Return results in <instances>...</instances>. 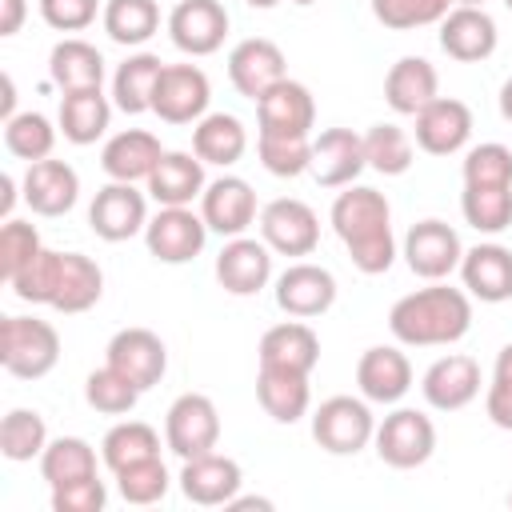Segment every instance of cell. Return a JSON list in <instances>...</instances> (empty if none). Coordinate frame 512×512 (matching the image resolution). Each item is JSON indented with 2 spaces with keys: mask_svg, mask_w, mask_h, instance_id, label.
<instances>
[{
  "mask_svg": "<svg viewBox=\"0 0 512 512\" xmlns=\"http://www.w3.org/2000/svg\"><path fill=\"white\" fill-rule=\"evenodd\" d=\"M332 232L348 248V260L364 276H380L396 260V236H392V204L384 192L368 184H348L332 200Z\"/></svg>",
  "mask_w": 512,
  "mask_h": 512,
  "instance_id": "1",
  "label": "cell"
},
{
  "mask_svg": "<svg viewBox=\"0 0 512 512\" xmlns=\"http://www.w3.org/2000/svg\"><path fill=\"white\" fill-rule=\"evenodd\" d=\"M472 328V296L444 280H428L388 308V332L404 348H448Z\"/></svg>",
  "mask_w": 512,
  "mask_h": 512,
  "instance_id": "2",
  "label": "cell"
},
{
  "mask_svg": "<svg viewBox=\"0 0 512 512\" xmlns=\"http://www.w3.org/2000/svg\"><path fill=\"white\" fill-rule=\"evenodd\" d=\"M0 364L16 380H40L60 364V332L40 316L0 320Z\"/></svg>",
  "mask_w": 512,
  "mask_h": 512,
  "instance_id": "3",
  "label": "cell"
},
{
  "mask_svg": "<svg viewBox=\"0 0 512 512\" xmlns=\"http://www.w3.org/2000/svg\"><path fill=\"white\" fill-rule=\"evenodd\" d=\"M376 436V416L364 396H328L312 412V440L328 456H356L372 444Z\"/></svg>",
  "mask_w": 512,
  "mask_h": 512,
  "instance_id": "4",
  "label": "cell"
},
{
  "mask_svg": "<svg viewBox=\"0 0 512 512\" xmlns=\"http://www.w3.org/2000/svg\"><path fill=\"white\" fill-rule=\"evenodd\" d=\"M376 456L388 464V468H420L432 460L436 452V424L432 416H424L420 408H392L380 424H376Z\"/></svg>",
  "mask_w": 512,
  "mask_h": 512,
  "instance_id": "5",
  "label": "cell"
},
{
  "mask_svg": "<svg viewBox=\"0 0 512 512\" xmlns=\"http://www.w3.org/2000/svg\"><path fill=\"white\" fill-rule=\"evenodd\" d=\"M164 444L180 460L216 452V444H220V412H216V404L204 392H180L168 404V416H164Z\"/></svg>",
  "mask_w": 512,
  "mask_h": 512,
  "instance_id": "6",
  "label": "cell"
},
{
  "mask_svg": "<svg viewBox=\"0 0 512 512\" xmlns=\"http://www.w3.org/2000/svg\"><path fill=\"white\" fill-rule=\"evenodd\" d=\"M256 224H260V240L276 256H312L320 244V216L312 212V204H304L296 196L268 200L260 208Z\"/></svg>",
  "mask_w": 512,
  "mask_h": 512,
  "instance_id": "7",
  "label": "cell"
},
{
  "mask_svg": "<svg viewBox=\"0 0 512 512\" xmlns=\"http://www.w3.org/2000/svg\"><path fill=\"white\" fill-rule=\"evenodd\" d=\"M88 224L100 240L108 244H124L132 236H140L148 228V200L136 184H124V180H108L92 204H88Z\"/></svg>",
  "mask_w": 512,
  "mask_h": 512,
  "instance_id": "8",
  "label": "cell"
},
{
  "mask_svg": "<svg viewBox=\"0 0 512 512\" xmlns=\"http://www.w3.org/2000/svg\"><path fill=\"white\" fill-rule=\"evenodd\" d=\"M144 244H148V256L160 264H188L204 252L208 224L200 212H192V204L188 208H160L156 216H148Z\"/></svg>",
  "mask_w": 512,
  "mask_h": 512,
  "instance_id": "9",
  "label": "cell"
},
{
  "mask_svg": "<svg viewBox=\"0 0 512 512\" xmlns=\"http://www.w3.org/2000/svg\"><path fill=\"white\" fill-rule=\"evenodd\" d=\"M208 100H212V84H208L204 68L164 64L156 92H152V112L164 124H196L200 116H208Z\"/></svg>",
  "mask_w": 512,
  "mask_h": 512,
  "instance_id": "10",
  "label": "cell"
},
{
  "mask_svg": "<svg viewBox=\"0 0 512 512\" xmlns=\"http://www.w3.org/2000/svg\"><path fill=\"white\" fill-rule=\"evenodd\" d=\"M464 260L460 232L444 220H416L404 236V264L420 280H448Z\"/></svg>",
  "mask_w": 512,
  "mask_h": 512,
  "instance_id": "11",
  "label": "cell"
},
{
  "mask_svg": "<svg viewBox=\"0 0 512 512\" xmlns=\"http://www.w3.org/2000/svg\"><path fill=\"white\" fill-rule=\"evenodd\" d=\"M276 308L284 316H296V320H312V316H324L332 304H336V276L324 268V264H312V260H296L288 264L280 276H276Z\"/></svg>",
  "mask_w": 512,
  "mask_h": 512,
  "instance_id": "12",
  "label": "cell"
},
{
  "mask_svg": "<svg viewBox=\"0 0 512 512\" xmlns=\"http://www.w3.org/2000/svg\"><path fill=\"white\" fill-rule=\"evenodd\" d=\"M104 364H112L140 392H148L168 372V348L152 328H120L104 348Z\"/></svg>",
  "mask_w": 512,
  "mask_h": 512,
  "instance_id": "13",
  "label": "cell"
},
{
  "mask_svg": "<svg viewBox=\"0 0 512 512\" xmlns=\"http://www.w3.org/2000/svg\"><path fill=\"white\" fill-rule=\"evenodd\" d=\"M228 8L220 0H180L168 12V40L184 56H212L228 36Z\"/></svg>",
  "mask_w": 512,
  "mask_h": 512,
  "instance_id": "14",
  "label": "cell"
},
{
  "mask_svg": "<svg viewBox=\"0 0 512 512\" xmlns=\"http://www.w3.org/2000/svg\"><path fill=\"white\" fill-rule=\"evenodd\" d=\"M480 364L464 352H448L440 360H432L420 376V396L428 408L436 412H460L480 396Z\"/></svg>",
  "mask_w": 512,
  "mask_h": 512,
  "instance_id": "15",
  "label": "cell"
},
{
  "mask_svg": "<svg viewBox=\"0 0 512 512\" xmlns=\"http://www.w3.org/2000/svg\"><path fill=\"white\" fill-rule=\"evenodd\" d=\"M412 120H416V128H412L416 148L428 152V156H456L472 140V108L456 96H436Z\"/></svg>",
  "mask_w": 512,
  "mask_h": 512,
  "instance_id": "16",
  "label": "cell"
},
{
  "mask_svg": "<svg viewBox=\"0 0 512 512\" xmlns=\"http://www.w3.org/2000/svg\"><path fill=\"white\" fill-rule=\"evenodd\" d=\"M288 76V64H284V52L276 40L268 36H248L240 40L232 52H228V80L232 88L244 96V100H260L272 84H280Z\"/></svg>",
  "mask_w": 512,
  "mask_h": 512,
  "instance_id": "17",
  "label": "cell"
},
{
  "mask_svg": "<svg viewBox=\"0 0 512 512\" xmlns=\"http://www.w3.org/2000/svg\"><path fill=\"white\" fill-rule=\"evenodd\" d=\"M356 388L368 404H400L412 388V360L396 344H372L356 360Z\"/></svg>",
  "mask_w": 512,
  "mask_h": 512,
  "instance_id": "18",
  "label": "cell"
},
{
  "mask_svg": "<svg viewBox=\"0 0 512 512\" xmlns=\"http://www.w3.org/2000/svg\"><path fill=\"white\" fill-rule=\"evenodd\" d=\"M496 44H500V32H496V20L488 16V8L452 4L448 16L440 20V48L460 64L488 60L496 52Z\"/></svg>",
  "mask_w": 512,
  "mask_h": 512,
  "instance_id": "19",
  "label": "cell"
},
{
  "mask_svg": "<svg viewBox=\"0 0 512 512\" xmlns=\"http://www.w3.org/2000/svg\"><path fill=\"white\" fill-rule=\"evenodd\" d=\"M368 168L364 160V136L352 128H324L312 140V180L320 188H348L356 184V176Z\"/></svg>",
  "mask_w": 512,
  "mask_h": 512,
  "instance_id": "20",
  "label": "cell"
},
{
  "mask_svg": "<svg viewBox=\"0 0 512 512\" xmlns=\"http://www.w3.org/2000/svg\"><path fill=\"white\" fill-rule=\"evenodd\" d=\"M20 196L36 216H68L80 200V176L68 160H36L20 180Z\"/></svg>",
  "mask_w": 512,
  "mask_h": 512,
  "instance_id": "21",
  "label": "cell"
},
{
  "mask_svg": "<svg viewBox=\"0 0 512 512\" xmlns=\"http://www.w3.org/2000/svg\"><path fill=\"white\" fill-rule=\"evenodd\" d=\"M200 216L208 224V232L216 236H244L252 228V220L260 216L256 212V192L244 176H220V180H208L204 196H200Z\"/></svg>",
  "mask_w": 512,
  "mask_h": 512,
  "instance_id": "22",
  "label": "cell"
},
{
  "mask_svg": "<svg viewBox=\"0 0 512 512\" xmlns=\"http://www.w3.org/2000/svg\"><path fill=\"white\" fill-rule=\"evenodd\" d=\"M256 132H276V136H308L316 124V100L308 84L284 76L256 100Z\"/></svg>",
  "mask_w": 512,
  "mask_h": 512,
  "instance_id": "23",
  "label": "cell"
},
{
  "mask_svg": "<svg viewBox=\"0 0 512 512\" xmlns=\"http://www.w3.org/2000/svg\"><path fill=\"white\" fill-rule=\"evenodd\" d=\"M216 280L228 296H256L272 280V248L256 236H232L216 256Z\"/></svg>",
  "mask_w": 512,
  "mask_h": 512,
  "instance_id": "24",
  "label": "cell"
},
{
  "mask_svg": "<svg viewBox=\"0 0 512 512\" xmlns=\"http://www.w3.org/2000/svg\"><path fill=\"white\" fill-rule=\"evenodd\" d=\"M456 272H460V284L472 300H480V304L512 300V248H504L496 240L464 248V260Z\"/></svg>",
  "mask_w": 512,
  "mask_h": 512,
  "instance_id": "25",
  "label": "cell"
},
{
  "mask_svg": "<svg viewBox=\"0 0 512 512\" xmlns=\"http://www.w3.org/2000/svg\"><path fill=\"white\" fill-rule=\"evenodd\" d=\"M240 484H244V472L224 452L192 456L180 468V492H184V500H192L200 508H220V504L228 508V500L240 492Z\"/></svg>",
  "mask_w": 512,
  "mask_h": 512,
  "instance_id": "26",
  "label": "cell"
},
{
  "mask_svg": "<svg viewBox=\"0 0 512 512\" xmlns=\"http://www.w3.org/2000/svg\"><path fill=\"white\" fill-rule=\"evenodd\" d=\"M260 368H288V372H304L312 376V368L320 364V336L312 332L308 320H280L260 336L256 348Z\"/></svg>",
  "mask_w": 512,
  "mask_h": 512,
  "instance_id": "27",
  "label": "cell"
},
{
  "mask_svg": "<svg viewBox=\"0 0 512 512\" xmlns=\"http://www.w3.org/2000/svg\"><path fill=\"white\" fill-rule=\"evenodd\" d=\"M164 148L160 140L148 132V128H124L116 136L104 140L100 148V168L108 180H124V184H136V180H148L152 168L160 164Z\"/></svg>",
  "mask_w": 512,
  "mask_h": 512,
  "instance_id": "28",
  "label": "cell"
},
{
  "mask_svg": "<svg viewBox=\"0 0 512 512\" xmlns=\"http://www.w3.org/2000/svg\"><path fill=\"white\" fill-rule=\"evenodd\" d=\"M148 196L160 208H188L192 200L204 196L208 180H204V160L196 152H164L160 164L152 168V176L144 180Z\"/></svg>",
  "mask_w": 512,
  "mask_h": 512,
  "instance_id": "29",
  "label": "cell"
},
{
  "mask_svg": "<svg viewBox=\"0 0 512 512\" xmlns=\"http://www.w3.org/2000/svg\"><path fill=\"white\" fill-rule=\"evenodd\" d=\"M436 96H440V76L436 64L424 56H400L384 76V100L396 116H416Z\"/></svg>",
  "mask_w": 512,
  "mask_h": 512,
  "instance_id": "30",
  "label": "cell"
},
{
  "mask_svg": "<svg viewBox=\"0 0 512 512\" xmlns=\"http://www.w3.org/2000/svg\"><path fill=\"white\" fill-rule=\"evenodd\" d=\"M112 100L104 96V88H80V92H64L60 96V112H56V124H60V136L76 148L84 144H96L108 124H112Z\"/></svg>",
  "mask_w": 512,
  "mask_h": 512,
  "instance_id": "31",
  "label": "cell"
},
{
  "mask_svg": "<svg viewBox=\"0 0 512 512\" xmlns=\"http://www.w3.org/2000/svg\"><path fill=\"white\" fill-rule=\"evenodd\" d=\"M256 400L276 424H296L312 408V388L304 372L288 368H256Z\"/></svg>",
  "mask_w": 512,
  "mask_h": 512,
  "instance_id": "32",
  "label": "cell"
},
{
  "mask_svg": "<svg viewBox=\"0 0 512 512\" xmlns=\"http://www.w3.org/2000/svg\"><path fill=\"white\" fill-rule=\"evenodd\" d=\"M48 76L60 92H80V88H100L108 68L96 44L80 40V36H64L52 52H48Z\"/></svg>",
  "mask_w": 512,
  "mask_h": 512,
  "instance_id": "33",
  "label": "cell"
},
{
  "mask_svg": "<svg viewBox=\"0 0 512 512\" xmlns=\"http://www.w3.org/2000/svg\"><path fill=\"white\" fill-rule=\"evenodd\" d=\"M100 296H104L100 264L84 252H60V280H56V296H52L48 308H56L64 316H76V312L96 308Z\"/></svg>",
  "mask_w": 512,
  "mask_h": 512,
  "instance_id": "34",
  "label": "cell"
},
{
  "mask_svg": "<svg viewBox=\"0 0 512 512\" xmlns=\"http://www.w3.org/2000/svg\"><path fill=\"white\" fill-rule=\"evenodd\" d=\"M192 152L204 164L232 168L248 152V128H244V120L232 116V112H208V116H200L192 124Z\"/></svg>",
  "mask_w": 512,
  "mask_h": 512,
  "instance_id": "35",
  "label": "cell"
},
{
  "mask_svg": "<svg viewBox=\"0 0 512 512\" xmlns=\"http://www.w3.org/2000/svg\"><path fill=\"white\" fill-rule=\"evenodd\" d=\"M160 72H164V60L156 52H132L112 72V104L128 116L152 112V92H156Z\"/></svg>",
  "mask_w": 512,
  "mask_h": 512,
  "instance_id": "36",
  "label": "cell"
},
{
  "mask_svg": "<svg viewBox=\"0 0 512 512\" xmlns=\"http://www.w3.org/2000/svg\"><path fill=\"white\" fill-rule=\"evenodd\" d=\"M100 24L112 44L140 48L160 32V4L156 0H104Z\"/></svg>",
  "mask_w": 512,
  "mask_h": 512,
  "instance_id": "37",
  "label": "cell"
},
{
  "mask_svg": "<svg viewBox=\"0 0 512 512\" xmlns=\"http://www.w3.org/2000/svg\"><path fill=\"white\" fill-rule=\"evenodd\" d=\"M460 212L480 236H500L512 228V184H464Z\"/></svg>",
  "mask_w": 512,
  "mask_h": 512,
  "instance_id": "38",
  "label": "cell"
},
{
  "mask_svg": "<svg viewBox=\"0 0 512 512\" xmlns=\"http://www.w3.org/2000/svg\"><path fill=\"white\" fill-rule=\"evenodd\" d=\"M148 456H160V432L144 420H120L100 440V460L108 472H120V468L148 460Z\"/></svg>",
  "mask_w": 512,
  "mask_h": 512,
  "instance_id": "39",
  "label": "cell"
},
{
  "mask_svg": "<svg viewBox=\"0 0 512 512\" xmlns=\"http://www.w3.org/2000/svg\"><path fill=\"white\" fill-rule=\"evenodd\" d=\"M40 476H44L48 488H60V484L96 476V448L84 436H56L40 452Z\"/></svg>",
  "mask_w": 512,
  "mask_h": 512,
  "instance_id": "40",
  "label": "cell"
},
{
  "mask_svg": "<svg viewBox=\"0 0 512 512\" xmlns=\"http://www.w3.org/2000/svg\"><path fill=\"white\" fill-rule=\"evenodd\" d=\"M56 136H60V124H52L44 112H16L12 120H4V148L24 164L48 160L56 148Z\"/></svg>",
  "mask_w": 512,
  "mask_h": 512,
  "instance_id": "41",
  "label": "cell"
},
{
  "mask_svg": "<svg viewBox=\"0 0 512 512\" xmlns=\"http://www.w3.org/2000/svg\"><path fill=\"white\" fill-rule=\"evenodd\" d=\"M48 448V424L36 408H12L0 420V452L12 464H28L40 460V452Z\"/></svg>",
  "mask_w": 512,
  "mask_h": 512,
  "instance_id": "42",
  "label": "cell"
},
{
  "mask_svg": "<svg viewBox=\"0 0 512 512\" xmlns=\"http://www.w3.org/2000/svg\"><path fill=\"white\" fill-rule=\"evenodd\" d=\"M364 160L380 176H404L412 168V160H416L412 136L400 124H372L364 132Z\"/></svg>",
  "mask_w": 512,
  "mask_h": 512,
  "instance_id": "43",
  "label": "cell"
},
{
  "mask_svg": "<svg viewBox=\"0 0 512 512\" xmlns=\"http://www.w3.org/2000/svg\"><path fill=\"white\" fill-rule=\"evenodd\" d=\"M256 156L264 172L292 180L304 176L312 164V136H276V132H256Z\"/></svg>",
  "mask_w": 512,
  "mask_h": 512,
  "instance_id": "44",
  "label": "cell"
},
{
  "mask_svg": "<svg viewBox=\"0 0 512 512\" xmlns=\"http://www.w3.org/2000/svg\"><path fill=\"white\" fill-rule=\"evenodd\" d=\"M140 396H144V392H140L128 376H120L112 364L88 372V380H84V400H88V408H96L100 416H128Z\"/></svg>",
  "mask_w": 512,
  "mask_h": 512,
  "instance_id": "45",
  "label": "cell"
},
{
  "mask_svg": "<svg viewBox=\"0 0 512 512\" xmlns=\"http://www.w3.org/2000/svg\"><path fill=\"white\" fill-rule=\"evenodd\" d=\"M112 476H116V492L128 504H140V508L144 504H160L168 496V488H172V476H168V468H164L160 456L136 460V464H128V468H120Z\"/></svg>",
  "mask_w": 512,
  "mask_h": 512,
  "instance_id": "46",
  "label": "cell"
},
{
  "mask_svg": "<svg viewBox=\"0 0 512 512\" xmlns=\"http://www.w3.org/2000/svg\"><path fill=\"white\" fill-rule=\"evenodd\" d=\"M56 280H60V252L40 248V252L8 280V288H12L16 300H24V304H52Z\"/></svg>",
  "mask_w": 512,
  "mask_h": 512,
  "instance_id": "47",
  "label": "cell"
},
{
  "mask_svg": "<svg viewBox=\"0 0 512 512\" xmlns=\"http://www.w3.org/2000/svg\"><path fill=\"white\" fill-rule=\"evenodd\" d=\"M368 4H372V16L392 32L440 24L452 8V0H368Z\"/></svg>",
  "mask_w": 512,
  "mask_h": 512,
  "instance_id": "48",
  "label": "cell"
},
{
  "mask_svg": "<svg viewBox=\"0 0 512 512\" xmlns=\"http://www.w3.org/2000/svg\"><path fill=\"white\" fill-rule=\"evenodd\" d=\"M460 176H464V184H512V148L496 144V140L468 148Z\"/></svg>",
  "mask_w": 512,
  "mask_h": 512,
  "instance_id": "49",
  "label": "cell"
},
{
  "mask_svg": "<svg viewBox=\"0 0 512 512\" xmlns=\"http://www.w3.org/2000/svg\"><path fill=\"white\" fill-rule=\"evenodd\" d=\"M40 248H44V244H40L36 224H28V220H4V228H0V276H4V284H8Z\"/></svg>",
  "mask_w": 512,
  "mask_h": 512,
  "instance_id": "50",
  "label": "cell"
},
{
  "mask_svg": "<svg viewBox=\"0 0 512 512\" xmlns=\"http://www.w3.org/2000/svg\"><path fill=\"white\" fill-rule=\"evenodd\" d=\"M104 504H108V488L100 476H84L52 488V512H104Z\"/></svg>",
  "mask_w": 512,
  "mask_h": 512,
  "instance_id": "51",
  "label": "cell"
},
{
  "mask_svg": "<svg viewBox=\"0 0 512 512\" xmlns=\"http://www.w3.org/2000/svg\"><path fill=\"white\" fill-rule=\"evenodd\" d=\"M100 12V0H40V20L56 32H84Z\"/></svg>",
  "mask_w": 512,
  "mask_h": 512,
  "instance_id": "52",
  "label": "cell"
},
{
  "mask_svg": "<svg viewBox=\"0 0 512 512\" xmlns=\"http://www.w3.org/2000/svg\"><path fill=\"white\" fill-rule=\"evenodd\" d=\"M484 412L496 428L512 432V376H492V384L484 392Z\"/></svg>",
  "mask_w": 512,
  "mask_h": 512,
  "instance_id": "53",
  "label": "cell"
},
{
  "mask_svg": "<svg viewBox=\"0 0 512 512\" xmlns=\"http://www.w3.org/2000/svg\"><path fill=\"white\" fill-rule=\"evenodd\" d=\"M4 4V16H0V36H16L24 16H28V0H0Z\"/></svg>",
  "mask_w": 512,
  "mask_h": 512,
  "instance_id": "54",
  "label": "cell"
},
{
  "mask_svg": "<svg viewBox=\"0 0 512 512\" xmlns=\"http://www.w3.org/2000/svg\"><path fill=\"white\" fill-rule=\"evenodd\" d=\"M0 192H4V196H0V216H4V220H12V204H16V180H12V176H0Z\"/></svg>",
  "mask_w": 512,
  "mask_h": 512,
  "instance_id": "55",
  "label": "cell"
},
{
  "mask_svg": "<svg viewBox=\"0 0 512 512\" xmlns=\"http://www.w3.org/2000/svg\"><path fill=\"white\" fill-rule=\"evenodd\" d=\"M228 508H232V512H240V508H260V512H272V500H264V496H240V492H236V496L228 500Z\"/></svg>",
  "mask_w": 512,
  "mask_h": 512,
  "instance_id": "56",
  "label": "cell"
},
{
  "mask_svg": "<svg viewBox=\"0 0 512 512\" xmlns=\"http://www.w3.org/2000/svg\"><path fill=\"white\" fill-rule=\"evenodd\" d=\"M0 116L4 120H12L16 116V84H12V76L4 72V104H0Z\"/></svg>",
  "mask_w": 512,
  "mask_h": 512,
  "instance_id": "57",
  "label": "cell"
},
{
  "mask_svg": "<svg viewBox=\"0 0 512 512\" xmlns=\"http://www.w3.org/2000/svg\"><path fill=\"white\" fill-rule=\"evenodd\" d=\"M492 376H512V340L496 352V364H492Z\"/></svg>",
  "mask_w": 512,
  "mask_h": 512,
  "instance_id": "58",
  "label": "cell"
},
{
  "mask_svg": "<svg viewBox=\"0 0 512 512\" xmlns=\"http://www.w3.org/2000/svg\"><path fill=\"white\" fill-rule=\"evenodd\" d=\"M500 116L512 124V76L500 84Z\"/></svg>",
  "mask_w": 512,
  "mask_h": 512,
  "instance_id": "59",
  "label": "cell"
},
{
  "mask_svg": "<svg viewBox=\"0 0 512 512\" xmlns=\"http://www.w3.org/2000/svg\"><path fill=\"white\" fill-rule=\"evenodd\" d=\"M244 4H248V8H260V12H268V8H276L280 0H244Z\"/></svg>",
  "mask_w": 512,
  "mask_h": 512,
  "instance_id": "60",
  "label": "cell"
},
{
  "mask_svg": "<svg viewBox=\"0 0 512 512\" xmlns=\"http://www.w3.org/2000/svg\"><path fill=\"white\" fill-rule=\"evenodd\" d=\"M452 4H476V8H484V0H452Z\"/></svg>",
  "mask_w": 512,
  "mask_h": 512,
  "instance_id": "61",
  "label": "cell"
},
{
  "mask_svg": "<svg viewBox=\"0 0 512 512\" xmlns=\"http://www.w3.org/2000/svg\"><path fill=\"white\" fill-rule=\"evenodd\" d=\"M292 4H300V8H308V4H316V0H292Z\"/></svg>",
  "mask_w": 512,
  "mask_h": 512,
  "instance_id": "62",
  "label": "cell"
},
{
  "mask_svg": "<svg viewBox=\"0 0 512 512\" xmlns=\"http://www.w3.org/2000/svg\"><path fill=\"white\" fill-rule=\"evenodd\" d=\"M504 8H508V12H512V0H504Z\"/></svg>",
  "mask_w": 512,
  "mask_h": 512,
  "instance_id": "63",
  "label": "cell"
},
{
  "mask_svg": "<svg viewBox=\"0 0 512 512\" xmlns=\"http://www.w3.org/2000/svg\"><path fill=\"white\" fill-rule=\"evenodd\" d=\"M508 508H512V492H508Z\"/></svg>",
  "mask_w": 512,
  "mask_h": 512,
  "instance_id": "64",
  "label": "cell"
}]
</instances>
